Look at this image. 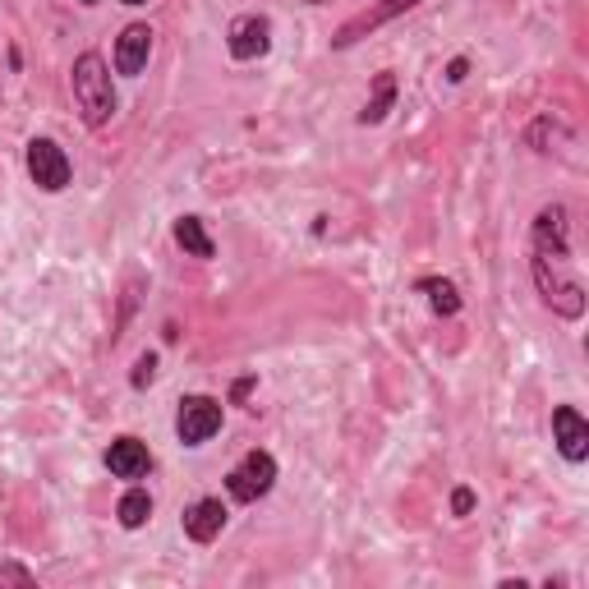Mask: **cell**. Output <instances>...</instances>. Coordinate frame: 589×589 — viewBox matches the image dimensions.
Returning a JSON list of instances; mask_svg holds the SVG:
<instances>
[{"mask_svg":"<svg viewBox=\"0 0 589 589\" xmlns=\"http://www.w3.org/2000/svg\"><path fill=\"white\" fill-rule=\"evenodd\" d=\"M530 276L544 309L571 323L585 318V286L571 272V217L561 203L539 208V217L530 226Z\"/></svg>","mask_w":589,"mask_h":589,"instance_id":"obj_1","label":"cell"},{"mask_svg":"<svg viewBox=\"0 0 589 589\" xmlns=\"http://www.w3.org/2000/svg\"><path fill=\"white\" fill-rule=\"evenodd\" d=\"M69 88H74V107H79L88 130H101L116 116V84H111V65L97 56V51H84L69 69Z\"/></svg>","mask_w":589,"mask_h":589,"instance_id":"obj_2","label":"cell"},{"mask_svg":"<svg viewBox=\"0 0 589 589\" xmlns=\"http://www.w3.org/2000/svg\"><path fill=\"white\" fill-rule=\"evenodd\" d=\"M221 419H226V410L217 396H185L181 410H175V438L185 447H203L221 433Z\"/></svg>","mask_w":589,"mask_h":589,"instance_id":"obj_3","label":"cell"},{"mask_svg":"<svg viewBox=\"0 0 589 589\" xmlns=\"http://www.w3.org/2000/svg\"><path fill=\"white\" fill-rule=\"evenodd\" d=\"M29 181L42 189V194H61V189H69V175H74V166H69V157H65V148L56 143V139H29Z\"/></svg>","mask_w":589,"mask_h":589,"instance_id":"obj_4","label":"cell"},{"mask_svg":"<svg viewBox=\"0 0 589 589\" xmlns=\"http://www.w3.org/2000/svg\"><path fill=\"white\" fill-rule=\"evenodd\" d=\"M415 6H424V0H373V6H369V10H360V14H355L350 23H341V33H337V37H331V46H337V51H350L355 42H364V37H373L378 29H388V23H392V19L410 14V10H415Z\"/></svg>","mask_w":589,"mask_h":589,"instance_id":"obj_5","label":"cell"},{"mask_svg":"<svg viewBox=\"0 0 589 589\" xmlns=\"http://www.w3.org/2000/svg\"><path fill=\"white\" fill-rule=\"evenodd\" d=\"M272 483H276V460L268 451H249L240 466L226 475V493L236 502H259L272 493Z\"/></svg>","mask_w":589,"mask_h":589,"instance_id":"obj_6","label":"cell"},{"mask_svg":"<svg viewBox=\"0 0 589 589\" xmlns=\"http://www.w3.org/2000/svg\"><path fill=\"white\" fill-rule=\"evenodd\" d=\"M230 61H259L272 51V19L268 14H240L226 33Z\"/></svg>","mask_w":589,"mask_h":589,"instance_id":"obj_7","label":"cell"},{"mask_svg":"<svg viewBox=\"0 0 589 589\" xmlns=\"http://www.w3.org/2000/svg\"><path fill=\"white\" fill-rule=\"evenodd\" d=\"M553 443L561 451V460H571V466H585L589 460V424L576 405H557L553 410Z\"/></svg>","mask_w":589,"mask_h":589,"instance_id":"obj_8","label":"cell"},{"mask_svg":"<svg viewBox=\"0 0 589 589\" xmlns=\"http://www.w3.org/2000/svg\"><path fill=\"white\" fill-rule=\"evenodd\" d=\"M148 56H152V29L148 23H130V29L116 37V74L139 79V74L148 69Z\"/></svg>","mask_w":589,"mask_h":589,"instance_id":"obj_9","label":"cell"},{"mask_svg":"<svg viewBox=\"0 0 589 589\" xmlns=\"http://www.w3.org/2000/svg\"><path fill=\"white\" fill-rule=\"evenodd\" d=\"M101 460H107V470H111L116 479H143V475L152 470V451H148V443L130 438V433H124V438H116Z\"/></svg>","mask_w":589,"mask_h":589,"instance_id":"obj_10","label":"cell"},{"mask_svg":"<svg viewBox=\"0 0 589 589\" xmlns=\"http://www.w3.org/2000/svg\"><path fill=\"white\" fill-rule=\"evenodd\" d=\"M226 516H230V511H226L221 498H198V502L185 511V534H189L194 544H212L217 534L226 530Z\"/></svg>","mask_w":589,"mask_h":589,"instance_id":"obj_11","label":"cell"},{"mask_svg":"<svg viewBox=\"0 0 589 589\" xmlns=\"http://www.w3.org/2000/svg\"><path fill=\"white\" fill-rule=\"evenodd\" d=\"M525 143L539 152V157H553V152H561V148L571 143V130H567L561 120H553V116H539V120H534L530 130H525Z\"/></svg>","mask_w":589,"mask_h":589,"instance_id":"obj_12","label":"cell"},{"mask_svg":"<svg viewBox=\"0 0 589 589\" xmlns=\"http://www.w3.org/2000/svg\"><path fill=\"white\" fill-rule=\"evenodd\" d=\"M392 107H396V74H392V69H382V74H373V97L364 101L360 124H382Z\"/></svg>","mask_w":589,"mask_h":589,"instance_id":"obj_13","label":"cell"},{"mask_svg":"<svg viewBox=\"0 0 589 589\" xmlns=\"http://www.w3.org/2000/svg\"><path fill=\"white\" fill-rule=\"evenodd\" d=\"M175 244H181L189 259H212L217 253V244H212V236H208V226H203L198 217H175Z\"/></svg>","mask_w":589,"mask_h":589,"instance_id":"obj_14","label":"cell"},{"mask_svg":"<svg viewBox=\"0 0 589 589\" xmlns=\"http://www.w3.org/2000/svg\"><path fill=\"white\" fill-rule=\"evenodd\" d=\"M419 291L428 295V309L438 314V318H456V314H460V291L451 286L447 276H424Z\"/></svg>","mask_w":589,"mask_h":589,"instance_id":"obj_15","label":"cell"},{"mask_svg":"<svg viewBox=\"0 0 589 589\" xmlns=\"http://www.w3.org/2000/svg\"><path fill=\"white\" fill-rule=\"evenodd\" d=\"M116 516H120L124 530H143V525L152 521V498H148V489H130V493H124L120 506H116Z\"/></svg>","mask_w":589,"mask_h":589,"instance_id":"obj_16","label":"cell"},{"mask_svg":"<svg viewBox=\"0 0 589 589\" xmlns=\"http://www.w3.org/2000/svg\"><path fill=\"white\" fill-rule=\"evenodd\" d=\"M6 585H23V589H29V585H37V576L23 567V561H0V589H6Z\"/></svg>","mask_w":589,"mask_h":589,"instance_id":"obj_17","label":"cell"},{"mask_svg":"<svg viewBox=\"0 0 589 589\" xmlns=\"http://www.w3.org/2000/svg\"><path fill=\"white\" fill-rule=\"evenodd\" d=\"M152 378H157V355L148 350V355H139V364H134V373H130V388H134V392H143Z\"/></svg>","mask_w":589,"mask_h":589,"instance_id":"obj_18","label":"cell"},{"mask_svg":"<svg viewBox=\"0 0 589 589\" xmlns=\"http://www.w3.org/2000/svg\"><path fill=\"white\" fill-rule=\"evenodd\" d=\"M451 511H456V516H470V511H475V493L470 489H456L451 493Z\"/></svg>","mask_w":589,"mask_h":589,"instance_id":"obj_19","label":"cell"},{"mask_svg":"<svg viewBox=\"0 0 589 589\" xmlns=\"http://www.w3.org/2000/svg\"><path fill=\"white\" fill-rule=\"evenodd\" d=\"M466 74H470V61H466V56H456V61L447 65V84H466Z\"/></svg>","mask_w":589,"mask_h":589,"instance_id":"obj_20","label":"cell"},{"mask_svg":"<svg viewBox=\"0 0 589 589\" xmlns=\"http://www.w3.org/2000/svg\"><path fill=\"white\" fill-rule=\"evenodd\" d=\"M253 382H259V378H240V382H236V388H230V401H236V405H240V401H244V396L253 392Z\"/></svg>","mask_w":589,"mask_h":589,"instance_id":"obj_21","label":"cell"},{"mask_svg":"<svg viewBox=\"0 0 589 589\" xmlns=\"http://www.w3.org/2000/svg\"><path fill=\"white\" fill-rule=\"evenodd\" d=\"M120 6H148V0H120Z\"/></svg>","mask_w":589,"mask_h":589,"instance_id":"obj_22","label":"cell"},{"mask_svg":"<svg viewBox=\"0 0 589 589\" xmlns=\"http://www.w3.org/2000/svg\"><path fill=\"white\" fill-rule=\"evenodd\" d=\"M304 6H327V0H304Z\"/></svg>","mask_w":589,"mask_h":589,"instance_id":"obj_23","label":"cell"},{"mask_svg":"<svg viewBox=\"0 0 589 589\" xmlns=\"http://www.w3.org/2000/svg\"><path fill=\"white\" fill-rule=\"evenodd\" d=\"M79 6H97V0H79Z\"/></svg>","mask_w":589,"mask_h":589,"instance_id":"obj_24","label":"cell"}]
</instances>
